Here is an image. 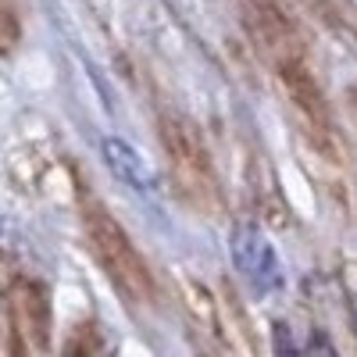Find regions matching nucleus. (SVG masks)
Here are the masks:
<instances>
[{"instance_id": "nucleus-1", "label": "nucleus", "mask_w": 357, "mask_h": 357, "mask_svg": "<svg viewBox=\"0 0 357 357\" xmlns=\"http://www.w3.org/2000/svg\"><path fill=\"white\" fill-rule=\"evenodd\" d=\"M82 229L89 250L97 254L104 275L111 279V286L126 296L129 304H154L158 301V286H154V272L151 264L143 261V254L136 250V243L129 240V232L114 222V215L107 207L82 193Z\"/></svg>"}, {"instance_id": "nucleus-2", "label": "nucleus", "mask_w": 357, "mask_h": 357, "mask_svg": "<svg viewBox=\"0 0 357 357\" xmlns=\"http://www.w3.org/2000/svg\"><path fill=\"white\" fill-rule=\"evenodd\" d=\"M158 136L165 146V158L172 168V183L186 204H193L204 215L222 211V186L215 175V161L204 146V136L193 122L183 114H161L158 118Z\"/></svg>"}, {"instance_id": "nucleus-3", "label": "nucleus", "mask_w": 357, "mask_h": 357, "mask_svg": "<svg viewBox=\"0 0 357 357\" xmlns=\"http://www.w3.org/2000/svg\"><path fill=\"white\" fill-rule=\"evenodd\" d=\"M286 97L293 104V111L301 114V122L314 132L318 146H325V151H333V111H329V100H325L318 79L311 75L304 54H293V57H282V61L272 65Z\"/></svg>"}, {"instance_id": "nucleus-4", "label": "nucleus", "mask_w": 357, "mask_h": 357, "mask_svg": "<svg viewBox=\"0 0 357 357\" xmlns=\"http://www.w3.org/2000/svg\"><path fill=\"white\" fill-rule=\"evenodd\" d=\"M8 318L11 329L18 336L15 350L29 354H47L50 350V329H54V314H50V293L36 279H15L8 289Z\"/></svg>"}, {"instance_id": "nucleus-5", "label": "nucleus", "mask_w": 357, "mask_h": 357, "mask_svg": "<svg viewBox=\"0 0 357 357\" xmlns=\"http://www.w3.org/2000/svg\"><path fill=\"white\" fill-rule=\"evenodd\" d=\"M232 264L257 293H275L282 286V261L272 240L257 229V225H236L232 229Z\"/></svg>"}, {"instance_id": "nucleus-6", "label": "nucleus", "mask_w": 357, "mask_h": 357, "mask_svg": "<svg viewBox=\"0 0 357 357\" xmlns=\"http://www.w3.org/2000/svg\"><path fill=\"white\" fill-rule=\"evenodd\" d=\"M104 161H107V168L122 178L126 186H132L136 193H154V190H158V178H154L151 165L143 161V154L136 151L132 143L118 139V136H107V139H104Z\"/></svg>"}, {"instance_id": "nucleus-7", "label": "nucleus", "mask_w": 357, "mask_h": 357, "mask_svg": "<svg viewBox=\"0 0 357 357\" xmlns=\"http://www.w3.org/2000/svg\"><path fill=\"white\" fill-rule=\"evenodd\" d=\"M18 43V15L11 0H0V50H11Z\"/></svg>"}, {"instance_id": "nucleus-8", "label": "nucleus", "mask_w": 357, "mask_h": 357, "mask_svg": "<svg viewBox=\"0 0 357 357\" xmlns=\"http://www.w3.org/2000/svg\"><path fill=\"white\" fill-rule=\"evenodd\" d=\"M343 286H347V304H350V318L357 325V261L343 264Z\"/></svg>"}]
</instances>
